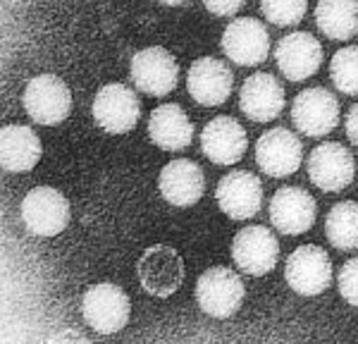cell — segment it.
<instances>
[{"instance_id": "obj_13", "label": "cell", "mask_w": 358, "mask_h": 344, "mask_svg": "<svg viewBox=\"0 0 358 344\" xmlns=\"http://www.w3.org/2000/svg\"><path fill=\"white\" fill-rule=\"evenodd\" d=\"M222 53L239 67L263 65L270 57L268 27L256 17H236L229 22L220 38Z\"/></svg>"}, {"instance_id": "obj_11", "label": "cell", "mask_w": 358, "mask_h": 344, "mask_svg": "<svg viewBox=\"0 0 358 344\" xmlns=\"http://www.w3.org/2000/svg\"><path fill=\"white\" fill-rule=\"evenodd\" d=\"M232 261L241 273L263 278L273 273L280 261V242L265 225L241 227L232 239Z\"/></svg>"}, {"instance_id": "obj_22", "label": "cell", "mask_w": 358, "mask_h": 344, "mask_svg": "<svg viewBox=\"0 0 358 344\" xmlns=\"http://www.w3.org/2000/svg\"><path fill=\"white\" fill-rule=\"evenodd\" d=\"M148 139L163 151H182L194 141V124L179 103H163L148 117Z\"/></svg>"}, {"instance_id": "obj_17", "label": "cell", "mask_w": 358, "mask_h": 344, "mask_svg": "<svg viewBox=\"0 0 358 344\" xmlns=\"http://www.w3.org/2000/svg\"><path fill=\"white\" fill-rule=\"evenodd\" d=\"M248 136L244 124L232 115H217L201 131V151L213 165H234L246 156Z\"/></svg>"}, {"instance_id": "obj_25", "label": "cell", "mask_w": 358, "mask_h": 344, "mask_svg": "<svg viewBox=\"0 0 358 344\" xmlns=\"http://www.w3.org/2000/svg\"><path fill=\"white\" fill-rule=\"evenodd\" d=\"M330 79L339 94L358 96V45H346L332 55Z\"/></svg>"}, {"instance_id": "obj_5", "label": "cell", "mask_w": 358, "mask_h": 344, "mask_svg": "<svg viewBox=\"0 0 358 344\" xmlns=\"http://www.w3.org/2000/svg\"><path fill=\"white\" fill-rule=\"evenodd\" d=\"M22 103L31 122L53 127L65 122L67 115L72 113V91L57 74H38L24 86Z\"/></svg>"}, {"instance_id": "obj_1", "label": "cell", "mask_w": 358, "mask_h": 344, "mask_svg": "<svg viewBox=\"0 0 358 344\" xmlns=\"http://www.w3.org/2000/svg\"><path fill=\"white\" fill-rule=\"evenodd\" d=\"M20 217L29 234L50 239L67 229L69 220H72V208L60 189L41 185L24 194L20 203Z\"/></svg>"}, {"instance_id": "obj_20", "label": "cell", "mask_w": 358, "mask_h": 344, "mask_svg": "<svg viewBox=\"0 0 358 344\" xmlns=\"http://www.w3.org/2000/svg\"><path fill=\"white\" fill-rule=\"evenodd\" d=\"M158 192L167 203L177 208L199 203L206 194L203 168L189 158L170 160L158 175Z\"/></svg>"}, {"instance_id": "obj_19", "label": "cell", "mask_w": 358, "mask_h": 344, "mask_svg": "<svg viewBox=\"0 0 358 344\" xmlns=\"http://www.w3.org/2000/svg\"><path fill=\"white\" fill-rule=\"evenodd\" d=\"M275 62L289 82H306L320 70L322 45L308 31H292L275 45Z\"/></svg>"}, {"instance_id": "obj_16", "label": "cell", "mask_w": 358, "mask_h": 344, "mask_svg": "<svg viewBox=\"0 0 358 344\" xmlns=\"http://www.w3.org/2000/svg\"><path fill=\"white\" fill-rule=\"evenodd\" d=\"M234 74L227 62L220 57L203 55L189 67L187 72V91L189 96L203 108L222 106L232 96Z\"/></svg>"}, {"instance_id": "obj_15", "label": "cell", "mask_w": 358, "mask_h": 344, "mask_svg": "<svg viewBox=\"0 0 358 344\" xmlns=\"http://www.w3.org/2000/svg\"><path fill=\"white\" fill-rule=\"evenodd\" d=\"M215 201L232 220H251L263 208V182L251 170H232L217 182Z\"/></svg>"}, {"instance_id": "obj_18", "label": "cell", "mask_w": 358, "mask_h": 344, "mask_svg": "<svg viewBox=\"0 0 358 344\" xmlns=\"http://www.w3.org/2000/svg\"><path fill=\"white\" fill-rule=\"evenodd\" d=\"M285 86L270 72H256L244 79L239 89V108L251 122L265 124L277 120L287 106Z\"/></svg>"}, {"instance_id": "obj_3", "label": "cell", "mask_w": 358, "mask_h": 344, "mask_svg": "<svg viewBox=\"0 0 358 344\" xmlns=\"http://www.w3.org/2000/svg\"><path fill=\"white\" fill-rule=\"evenodd\" d=\"M136 278L146 294L155 299H167L184 285L187 278L184 258L170 244L148 246L136 261Z\"/></svg>"}, {"instance_id": "obj_8", "label": "cell", "mask_w": 358, "mask_h": 344, "mask_svg": "<svg viewBox=\"0 0 358 344\" xmlns=\"http://www.w3.org/2000/svg\"><path fill=\"white\" fill-rule=\"evenodd\" d=\"M285 280L299 296H317L332 282V258L322 246L303 244L285 261Z\"/></svg>"}, {"instance_id": "obj_12", "label": "cell", "mask_w": 358, "mask_h": 344, "mask_svg": "<svg viewBox=\"0 0 358 344\" xmlns=\"http://www.w3.org/2000/svg\"><path fill=\"white\" fill-rule=\"evenodd\" d=\"M356 177V158L344 143L322 141L308 153V180L325 194L351 187Z\"/></svg>"}, {"instance_id": "obj_26", "label": "cell", "mask_w": 358, "mask_h": 344, "mask_svg": "<svg viewBox=\"0 0 358 344\" xmlns=\"http://www.w3.org/2000/svg\"><path fill=\"white\" fill-rule=\"evenodd\" d=\"M261 13L275 27H296L308 13V0H261Z\"/></svg>"}, {"instance_id": "obj_23", "label": "cell", "mask_w": 358, "mask_h": 344, "mask_svg": "<svg viewBox=\"0 0 358 344\" xmlns=\"http://www.w3.org/2000/svg\"><path fill=\"white\" fill-rule=\"evenodd\" d=\"M315 24L332 41H349L358 34V0H317Z\"/></svg>"}, {"instance_id": "obj_7", "label": "cell", "mask_w": 358, "mask_h": 344, "mask_svg": "<svg viewBox=\"0 0 358 344\" xmlns=\"http://www.w3.org/2000/svg\"><path fill=\"white\" fill-rule=\"evenodd\" d=\"M91 115L98 127L108 134H127L141 120V101L131 86L113 82L98 89L96 99L91 103Z\"/></svg>"}, {"instance_id": "obj_10", "label": "cell", "mask_w": 358, "mask_h": 344, "mask_svg": "<svg viewBox=\"0 0 358 344\" xmlns=\"http://www.w3.org/2000/svg\"><path fill=\"white\" fill-rule=\"evenodd\" d=\"M339 115H342V108H339L337 96L322 86L303 89L292 103L294 127L310 139L332 134L339 124Z\"/></svg>"}, {"instance_id": "obj_2", "label": "cell", "mask_w": 358, "mask_h": 344, "mask_svg": "<svg viewBox=\"0 0 358 344\" xmlns=\"http://www.w3.org/2000/svg\"><path fill=\"white\" fill-rule=\"evenodd\" d=\"M82 315L98 335H115L124 330L131 315V301L127 292L115 282L91 285L82 296Z\"/></svg>"}, {"instance_id": "obj_30", "label": "cell", "mask_w": 358, "mask_h": 344, "mask_svg": "<svg viewBox=\"0 0 358 344\" xmlns=\"http://www.w3.org/2000/svg\"><path fill=\"white\" fill-rule=\"evenodd\" d=\"M160 5H170V8H179V5H184L187 0H158Z\"/></svg>"}, {"instance_id": "obj_9", "label": "cell", "mask_w": 358, "mask_h": 344, "mask_svg": "<svg viewBox=\"0 0 358 344\" xmlns=\"http://www.w3.org/2000/svg\"><path fill=\"white\" fill-rule=\"evenodd\" d=\"M253 156L261 172L273 180H285L301 168L303 143L289 127H273L258 136Z\"/></svg>"}, {"instance_id": "obj_4", "label": "cell", "mask_w": 358, "mask_h": 344, "mask_svg": "<svg viewBox=\"0 0 358 344\" xmlns=\"http://www.w3.org/2000/svg\"><path fill=\"white\" fill-rule=\"evenodd\" d=\"M244 280L232 268H208L206 273H201L199 282H196V303L210 318H232L244 303Z\"/></svg>"}, {"instance_id": "obj_14", "label": "cell", "mask_w": 358, "mask_h": 344, "mask_svg": "<svg viewBox=\"0 0 358 344\" xmlns=\"http://www.w3.org/2000/svg\"><path fill=\"white\" fill-rule=\"evenodd\" d=\"M270 225L280 234L299 237L313 229L317 220V203L303 187H282L270 199Z\"/></svg>"}, {"instance_id": "obj_27", "label": "cell", "mask_w": 358, "mask_h": 344, "mask_svg": "<svg viewBox=\"0 0 358 344\" xmlns=\"http://www.w3.org/2000/svg\"><path fill=\"white\" fill-rule=\"evenodd\" d=\"M337 289L349 306L358 308V256L349 258L337 273Z\"/></svg>"}, {"instance_id": "obj_29", "label": "cell", "mask_w": 358, "mask_h": 344, "mask_svg": "<svg viewBox=\"0 0 358 344\" xmlns=\"http://www.w3.org/2000/svg\"><path fill=\"white\" fill-rule=\"evenodd\" d=\"M344 129H346V139L358 148V103H354V106L349 108V113H346Z\"/></svg>"}, {"instance_id": "obj_24", "label": "cell", "mask_w": 358, "mask_h": 344, "mask_svg": "<svg viewBox=\"0 0 358 344\" xmlns=\"http://www.w3.org/2000/svg\"><path fill=\"white\" fill-rule=\"evenodd\" d=\"M325 237L337 251L358 249V201H339L327 210Z\"/></svg>"}, {"instance_id": "obj_28", "label": "cell", "mask_w": 358, "mask_h": 344, "mask_svg": "<svg viewBox=\"0 0 358 344\" xmlns=\"http://www.w3.org/2000/svg\"><path fill=\"white\" fill-rule=\"evenodd\" d=\"M203 8L215 17H234L244 8L246 0H201Z\"/></svg>"}, {"instance_id": "obj_21", "label": "cell", "mask_w": 358, "mask_h": 344, "mask_svg": "<svg viewBox=\"0 0 358 344\" xmlns=\"http://www.w3.org/2000/svg\"><path fill=\"white\" fill-rule=\"evenodd\" d=\"M43 156L38 134L27 124H5L0 131V163L10 175L31 172Z\"/></svg>"}, {"instance_id": "obj_6", "label": "cell", "mask_w": 358, "mask_h": 344, "mask_svg": "<svg viewBox=\"0 0 358 344\" xmlns=\"http://www.w3.org/2000/svg\"><path fill=\"white\" fill-rule=\"evenodd\" d=\"M129 77L141 94L163 99L177 89L179 65L175 55L163 45H148V48H141L131 55Z\"/></svg>"}]
</instances>
